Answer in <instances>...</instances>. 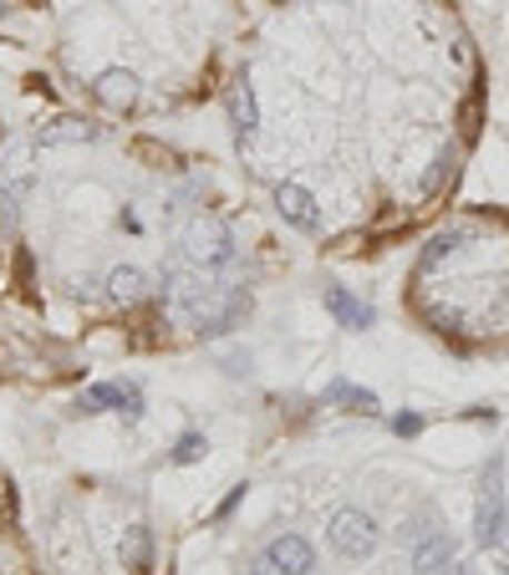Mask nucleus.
Instances as JSON below:
<instances>
[{
    "label": "nucleus",
    "mask_w": 509,
    "mask_h": 575,
    "mask_svg": "<svg viewBox=\"0 0 509 575\" xmlns=\"http://www.w3.org/2000/svg\"><path fill=\"white\" fill-rule=\"evenodd\" d=\"M449 575H479V571H473L469 561H459V565H453V571H449Z\"/></svg>",
    "instance_id": "f3484780"
},
{
    "label": "nucleus",
    "mask_w": 509,
    "mask_h": 575,
    "mask_svg": "<svg viewBox=\"0 0 509 575\" xmlns=\"http://www.w3.org/2000/svg\"><path fill=\"white\" fill-rule=\"evenodd\" d=\"M82 408H92V413L98 408H128V418H138V413H143V397H138L128 383H102L82 397Z\"/></svg>",
    "instance_id": "6e6552de"
},
{
    "label": "nucleus",
    "mask_w": 509,
    "mask_h": 575,
    "mask_svg": "<svg viewBox=\"0 0 509 575\" xmlns=\"http://www.w3.org/2000/svg\"><path fill=\"white\" fill-rule=\"evenodd\" d=\"M473 535H479V545H499V539H505V474H499V464H489V474H485Z\"/></svg>",
    "instance_id": "f03ea898"
},
{
    "label": "nucleus",
    "mask_w": 509,
    "mask_h": 575,
    "mask_svg": "<svg viewBox=\"0 0 509 575\" xmlns=\"http://www.w3.org/2000/svg\"><path fill=\"white\" fill-rule=\"evenodd\" d=\"M327 397H331V403H357V408H367V413L377 408V397H372V393H362V387H352V383H331V387H327Z\"/></svg>",
    "instance_id": "9b49d317"
},
{
    "label": "nucleus",
    "mask_w": 509,
    "mask_h": 575,
    "mask_svg": "<svg viewBox=\"0 0 509 575\" xmlns=\"http://www.w3.org/2000/svg\"><path fill=\"white\" fill-rule=\"evenodd\" d=\"M321 300H327V311L337 316V326H347V331H367V326L377 321L372 306H367V300H357L347 286H327V296H321Z\"/></svg>",
    "instance_id": "39448f33"
},
{
    "label": "nucleus",
    "mask_w": 509,
    "mask_h": 575,
    "mask_svg": "<svg viewBox=\"0 0 509 575\" xmlns=\"http://www.w3.org/2000/svg\"><path fill=\"white\" fill-rule=\"evenodd\" d=\"M199 454H204V438H199V433H183L179 448H173V464H194Z\"/></svg>",
    "instance_id": "4468645a"
},
{
    "label": "nucleus",
    "mask_w": 509,
    "mask_h": 575,
    "mask_svg": "<svg viewBox=\"0 0 509 575\" xmlns=\"http://www.w3.org/2000/svg\"><path fill=\"white\" fill-rule=\"evenodd\" d=\"M327 539L341 561H367L377 551V525L362 515V509H331L327 519Z\"/></svg>",
    "instance_id": "f257e3e1"
},
{
    "label": "nucleus",
    "mask_w": 509,
    "mask_h": 575,
    "mask_svg": "<svg viewBox=\"0 0 509 575\" xmlns=\"http://www.w3.org/2000/svg\"><path fill=\"white\" fill-rule=\"evenodd\" d=\"M276 205H280V215L291 219L296 229H321V209H316L311 189H301V184H280Z\"/></svg>",
    "instance_id": "0eeeda50"
},
{
    "label": "nucleus",
    "mask_w": 509,
    "mask_h": 575,
    "mask_svg": "<svg viewBox=\"0 0 509 575\" xmlns=\"http://www.w3.org/2000/svg\"><path fill=\"white\" fill-rule=\"evenodd\" d=\"M230 108H234V132H240V138H255V128H260V102H255V87L250 82L234 87Z\"/></svg>",
    "instance_id": "1a4fd4ad"
},
{
    "label": "nucleus",
    "mask_w": 509,
    "mask_h": 575,
    "mask_svg": "<svg viewBox=\"0 0 509 575\" xmlns=\"http://www.w3.org/2000/svg\"><path fill=\"white\" fill-rule=\"evenodd\" d=\"M266 555H270V561H276L286 575H311V571H316V551L306 545L301 535H276V539L266 545Z\"/></svg>",
    "instance_id": "423d86ee"
},
{
    "label": "nucleus",
    "mask_w": 509,
    "mask_h": 575,
    "mask_svg": "<svg viewBox=\"0 0 509 575\" xmlns=\"http://www.w3.org/2000/svg\"><path fill=\"white\" fill-rule=\"evenodd\" d=\"M453 571V539L428 529L423 539H412V575H449Z\"/></svg>",
    "instance_id": "20e7f679"
},
{
    "label": "nucleus",
    "mask_w": 509,
    "mask_h": 575,
    "mask_svg": "<svg viewBox=\"0 0 509 575\" xmlns=\"http://www.w3.org/2000/svg\"><path fill=\"white\" fill-rule=\"evenodd\" d=\"M392 428H398L402 438H408V433H418V428H423V418H418V413H398V418H392Z\"/></svg>",
    "instance_id": "dca6fc26"
},
{
    "label": "nucleus",
    "mask_w": 509,
    "mask_h": 575,
    "mask_svg": "<svg viewBox=\"0 0 509 575\" xmlns=\"http://www.w3.org/2000/svg\"><path fill=\"white\" fill-rule=\"evenodd\" d=\"M112 296H118V300H138V296H143V276H138V270H112Z\"/></svg>",
    "instance_id": "f8f14e48"
},
{
    "label": "nucleus",
    "mask_w": 509,
    "mask_h": 575,
    "mask_svg": "<svg viewBox=\"0 0 509 575\" xmlns=\"http://www.w3.org/2000/svg\"><path fill=\"white\" fill-rule=\"evenodd\" d=\"M189 260L199 265V270H224V265L234 260V240H230V229H219L214 219H199L194 229H189Z\"/></svg>",
    "instance_id": "7ed1b4c3"
},
{
    "label": "nucleus",
    "mask_w": 509,
    "mask_h": 575,
    "mask_svg": "<svg viewBox=\"0 0 509 575\" xmlns=\"http://www.w3.org/2000/svg\"><path fill=\"white\" fill-rule=\"evenodd\" d=\"M98 92L108 97L112 108H128V102H133V92H138V87H133V77H128V72H102Z\"/></svg>",
    "instance_id": "9d476101"
},
{
    "label": "nucleus",
    "mask_w": 509,
    "mask_h": 575,
    "mask_svg": "<svg viewBox=\"0 0 509 575\" xmlns=\"http://www.w3.org/2000/svg\"><path fill=\"white\" fill-rule=\"evenodd\" d=\"M250 575H286V571H280V565L270 561L266 551H260V555H255V561H250Z\"/></svg>",
    "instance_id": "2eb2a0df"
},
{
    "label": "nucleus",
    "mask_w": 509,
    "mask_h": 575,
    "mask_svg": "<svg viewBox=\"0 0 509 575\" xmlns=\"http://www.w3.org/2000/svg\"><path fill=\"white\" fill-rule=\"evenodd\" d=\"M77 138H92V128H82V122H61V128L41 132V143H77Z\"/></svg>",
    "instance_id": "ddd939ff"
}]
</instances>
